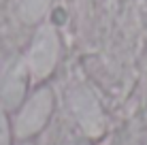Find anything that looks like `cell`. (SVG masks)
<instances>
[{
    "label": "cell",
    "instance_id": "4",
    "mask_svg": "<svg viewBox=\"0 0 147 145\" xmlns=\"http://www.w3.org/2000/svg\"><path fill=\"white\" fill-rule=\"evenodd\" d=\"M22 94H24V68L22 62H17V66L9 73L7 81L2 86V98L7 107H15L19 100H22Z\"/></svg>",
    "mask_w": 147,
    "mask_h": 145
},
{
    "label": "cell",
    "instance_id": "1",
    "mask_svg": "<svg viewBox=\"0 0 147 145\" xmlns=\"http://www.w3.org/2000/svg\"><path fill=\"white\" fill-rule=\"evenodd\" d=\"M51 109H53L51 90L43 88V90H38V92H34L32 98L26 103V107L22 109L17 122H15V134L22 137V139L36 134L40 128L47 124L49 115H51Z\"/></svg>",
    "mask_w": 147,
    "mask_h": 145
},
{
    "label": "cell",
    "instance_id": "2",
    "mask_svg": "<svg viewBox=\"0 0 147 145\" xmlns=\"http://www.w3.org/2000/svg\"><path fill=\"white\" fill-rule=\"evenodd\" d=\"M70 107L77 117L81 130L88 137H98L105 130V115L98 100L85 86H79L70 92Z\"/></svg>",
    "mask_w": 147,
    "mask_h": 145
},
{
    "label": "cell",
    "instance_id": "5",
    "mask_svg": "<svg viewBox=\"0 0 147 145\" xmlns=\"http://www.w3.org/2000/svg\"><path fill=\"white\" fill-rule=\"evenodd\" d=\"M47 4H49V0H26V2H24V9H22L24 19H26V22L38 19L40 15H43V11H45Z\"/></svg>",
    "mask_w": 147,
    "mask_h": 145
},
{
    "label": "cell",
    "instance_id": "7",
    "mask_svg": "<svg viewBox=\"0 0 147 145\" xmlns=\"http://www.w3.org/2000/svg\"><path fill=\"white\" fill-rule=\"evenodd\" d=\"M68 145H90V141H73V143H68Z\"/></svg>",
    "mask_w": 147,
    "mask_h": 145
},
{
    "label": "cell",
    "instance_id": "6",
    "mask_svg": "<svg viewBox=\"0 0 147 145\" xmlns=\"http://www.w3.org/2000/svg\"><path fill=\"white\" fill-rule=\"evenodd\" d=\"M11 143V132H9V122L4 111L0 109V145H9Z\"/></svg>",
    "mask_w": 147,
    "mask_h": 145
},
{
    "label": "cell",
    "instance_id": "3",
    "mask_svg": "<svg viewBox=\"0 0 147 145\" xmlns=\"http://www.w3.org/2000/svg\"><path fill=\"white\" fill-rule=\"evenodd\" d=\"M55 58H58V38L51 28H40L34 45L30 49V71L36 77H45L53 71L55 66Z\"/></svg>",
    "mask_w": 147,
    "mask_h": 145
}]
</instances>
